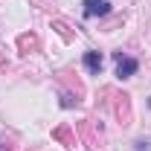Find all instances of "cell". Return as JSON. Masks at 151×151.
<instances>
[{"label":"cell","instance_id":"cell-1","mask_svg":"<svg viewBox=\"0 0 151 151\" xmlns=\"http://www.w3.org/2000/svg\"><path fill=\"white\" fill-rule=\"evenodd\" d=\"M113 116H116L122 125H131V96H128V93H116V102H113Z\"/></svg>","mask_w":151,"mask_h":151},{"label":"cell","instance_id":"cell-2","mask_svg":"<svg viewBox=\"0 0 151 151\" xmlns=\"http://www.w3.org/2000/svg\"><path fill=\"white\" fill-rule=\"evenodd\" d=\"M81 137H84V145H87L90 151L102 148V139H105V137H102V131H99V134L93 131V122H90V119L81 122Z\"/></svg>","mask_w":151,"mask_h":151},{"label":"cell","instance_id":"cell-3","mask_svg":"<svg viewBox=\"0 0 151 151\" xmlns=\"http://www.w3.org/2000/svg\"><path fill=\"white\" fill-rule=\"evenodd\" d=\"M111 12V0H84V18H105Z\"/></svg>","mask_w":151,"mask_h":151},{"label":"cell","instance_id":"cell-4","mask_svg":"<svg viewBox=\"0 0 151 151\" xmlns=\"http://www.w3.org/2000/svg\"><path fill=\"white\" fill-rule=\"evenodd\" d=\"M113 58H116V76H119V78H131V76L137 73V67H139V64H137L134 58L122 55V52H116Z\"/></svg>","mask_w":151,"mask_h":151},{"label":"cell","instance_id":"cell-5","mask_svg":"<svg viewBox=\"0 0 151 151\" xmlns=\"http://www.w3.org/2000/svg\"><path fill=\"white\" fill-rule=\"evenodd\" d=\"M38 47H41V44H38V38L32 35V32H23V35H18V50L23 52V55H29V52H35Z\"/></svg>","mask_w":151,"mask_h":151},{"label":"cell","instance_id":"cell-6","mask_svg":"<svg viewBox=\"0 0 151 151\" xmlns=\"http://www.w3.org/2000/svg\"><path fill=\"white\" fill-rule=\"evenodd\" d=\"M102 64H105V58H102V52H84V67L90 70V73H102Z\"/></svg>","mask_w":151,"mask_h":151},{"label":"cell","instance_id":"cell-7","mask_svg":"<svg viewBox=\"0 0 151 151\" xmlns=\"http://www.w3.org/2000/svg\"><path fill=\"white\" fill-rule=\"evenodd\" d=\"M52 137H55V139H61L64 145H76V137L70 134V128H67V125H61V128H55V131H52Z\"/></svg>","mask_w":151,"mask_h":151},{"label":"cell","instance_id":"cell-8","mask_svg":"<svg viewBox=\"0 0 151 151\" xmlns=\"http://www.w3.org/2000/svg\"><path fill=\"white\" fill-rule=\"evenodd\" d=\"M52 29H55V32L64 38V41H73V32H70V26H67V23H61V20H52Z\"/></svg>","mask_w":151,"mask_h":151},{"label":"cell","instance_id":"cell-9","mask_svg":"<svg viewBox=\"0 0 151 151\" xmlns=\"http://www.w3.org/2000/svg\"><path fill=\"white\" fill-rule=\"evenodd\" d=\"M0 70H6V55L0 52Z\"/></svg>","mask_w":151,"mask_h":151},{"label":"cell","instance_id":"cell-10","mask_svg":"<svg viewBox=\"0 0 151 151\" xmlns=\"http://www.w3.org/2000/svg\"><path fill=\"white\" fill-rule=\"evenodd\" d=\"M148 148V142H137V151H145Z\"/></svg>","mask_w":151,"mask_h":151},{"label":"cell","instance_id":"cell-11","mask_svg":"<svg viewBox=\"0 0 151 151\" xmlns=\"http://www.w3.org/2000/svg\"><path fill=\"white\" fill-rule=\"evenodd\" d=\"M0 151H6V148H3V145H0Z\"/></svg>","mask_w":151,"mask_h":151}]
</instances>
